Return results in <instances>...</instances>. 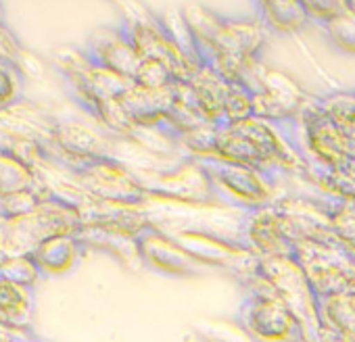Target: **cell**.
<instances>
[{
  "label": "cell",
  "instance_id": "2e32d148",
  "mask_svg": "<svg viewBox=\"0 0 355 342\" xmlns=\"http://www.w3.org/2000/svg\"><path fill=\"white\" fill-rule=\"evenodd\" d=\"M0 26H7V24H5V7H3V0H0Z\"/></svg>",
  "mask_w": 355,
  "mask_h": 342
},
{
  "label": "cell",
  "instance_id": "6da1fadb",
  "mask_svg": "<svg viewBox=\"0 0 355 342\" xmlns=\"http://www.w3.org/2000/svg\"><path fill=\"white\" fill-rule=\"evenodd\" d=\"M80 228L82 207L49 190L28 211L0 217V253L30 255L42 240L57 234H76Z\"/></svg>",
  "mask_w": 355,
  "mask_h": 342
},
{
  "label": "cell",
  "instance_id": "277c9868",
  "mask_svg": "<svg viewBox=\"0 0 355 342\" xmlns=\"http://www.w3.org/2000/svg\"><path fill=\"white\" fill-rule=\"evenodd\" d=\"M211 180L216 199L220 205L241 207L245 211L266 207L270 203V184L268 176L257 169L234 165L218 159H199Z\"/></svg>",
  "mask_w": 355,
  "mask_h": 342
},
{
  "label": "cell",
  "instance_id": "9a60e30c",
  "mask_svg": "<svg viewBox=\"0 0 355 342\" xmlns=\"http://www.w3.org/2000/svg\"><path fill=\"white\" fill-rule=\"evenodd\" d=\"M0 342H49L40 338L34 330H15L0 325Z\"/></svg>",
  "mask_w": 355,
  "mask_h": 342
},
{
  "label": "cell",
  "instance_id": "7a4b0ae2",
  "mask_svg": "<svg viewBox=\"0 0 355 342\" xmlns=\"http://www.w3.org/2000/svg\"><path fill=\"white\" fill-rule=\"evenodd\" d=\"M136 174L153 205H220L211 180L199 159H178V163L169 167L136 169Z\"/></svg>",
  "mask_w": 355,
  "mask_h": 342
},
{
  "label": "cell",
  "instance_id": "3957f363",
  "mask_svg": "<svg viewBox=\"0 0 355 342\" xmlns=\"http://www.w3.org/2000/svg\"><path fill=\"white\" fill-rule=\"evenodd\" d=\"M236 323L253 342H311L295 313L272 292H247Z\"/></svg>",
  "mask_w": 355,
  "mask_h": 342
},
{
  "label": "cell",
  "instance_id": "30bf717a",
  "mask_svg": "<svg viewBox=\"0 0 355 342\" xmlns=\"http://www.w3.org/2000/svg\"><path fill=\"white\" fill-rule=\"evenodd\" d=\"M36 288H28L0 278V325L34 330Z\"/></svg>",
  "mask_w": 355,
  "mask_h": 342
},
{
  "label": "cell",
  "instance_id": "7c38bea8",
  "mask_svg": "<svg viewBox=\"0 0 355 342\" xmlns=\"http://www.w3.org/2000/svg\"><path fill=\"white\" fill-rule=\"evenodd\" d=\"M26 71L19 63L0 57V111L24 100Z\"/></svg>",
  "mask_w": 355,
  "mask_h": 342
},
{
  "label": "cell",
  "instance_id": "9c48e42d",
  "mask_svg": "<svg viewBox=\"0 0 355 342\" xmlns=\"http://www.w3.org/2000/svg\"><path fill=\"white\" fill-rule=\"evenodd\" d=\"M42 188H46V182L40 176L38 167L24 154L0 144V203Z\"/></svg>",
  "mask_w": 355,
  "mask_h": 342
},
{
  "label": "cell",
  "instance_id": "8992f818",
  "mask_svg": "<svg viewBox=\"0 0 355 342\" xmlns=\"http://www.w3.org/2000/svg\"><path fill=\"white\" fill-rule=\"evenodd\" d=\"M167 232L205 269L220 267V269L232 271L234 276H241V273L253 269L259 259L251 251H247L236 238H228V236L211 232V230L180 228V230H167Z\"/></svg>",
  "mask_w": 355,
  "mask_h": 342
},
{
  "label": "cell",
  "instance_id": "5b68a950",
  "mask_svg": "<svg viewBox=\"0 0 355 342\" xmlns=\"http://www.w3.org/2000/svg\"><path fill=\"white\" fill-rule=\"evenodd\" d=\"M136 253L142 269L165 278H197L205 273V267L193 259L161 224L153 222L134 236Z\"/></svg>",
  "mask_w": 355,
  "mask_h": 342
},
{
  "label": "cell",
  "instance_id": "8fae6325",
  "mask_svg": "<svg viewBox=\"0 0 355 342\" xmlns=\"http://www.w3.org/2000/svg\"><path fill=\"white\" fill-rule=\"evenodd\" d=\"M76 236L82 240L86 251L107 253L109 257H113L115 261H119L121 265H125L130 269H142L132 236L113 232V230H105V228H96V226H82L76 232Z\"/></svg>",
  "mask_w": 355,
  "mask_h": 342
},
{
  "label": "cell",
  "instance_id": "5bb4252c",
  "mask_svg": "<svg viewBox=\"0 0 355 342\" xmlns=\"http://www.w3.org/2000/svg\"><path fill=\"white\" fill-rule=\"evenodd\" d=\"M195 334L201 342H253L236 321L228 323V321L203 319L195 323Z\"/></svg>",
  "mask_w": 355,
  "mask_h": 342
},
{
  "label": "cell",
  "instance_id": "4fadbf2b",
  "mask_svg": "<svg viewBox=\"0 0 355 342\" xmlns=\"http://www.w3.org/2000/svg\"><path fill=\"white\" fill-rule=\"evenodd\" d=\"M0 278L28 288H36V284L42 280L30 255H3V253H0Z\"/></svg>",
  "mask_w": 355,
  "mask_h": 342
},
{
  "label": "cell",
  "instance_id": "52a82bcc",
  "mask_svg": "<svg viewBox=\"0 0 355 342\" xmlns=\"http://www.w3.org/2000/svg\"><path fill=\"white\" fill-rule=\"evenodd\" d=\"M82 53L92 65L123 75L128 80H134L142 63L136 48L119 26H105L94 30L82 46Z\"/></svg>",
  "mask_w": 355,
  "mask_h": 342
},
{
  "label": "cell",
  "instance_id": "ba28073f",
  "mask_svg": "<svg viewBox=\"0 0 355 342\" xmlns=\"http://www.w3.org/2000/svg\"><path fill=\"white\" fill-rule=\"evenodd\" d=\"M86 246L76 234H57L42 240L32 253L40 278H65L73 273L86 257Z\"/></svg>",
  "mask_w": 355,
  "mask_h": 342
}]
</instances>
